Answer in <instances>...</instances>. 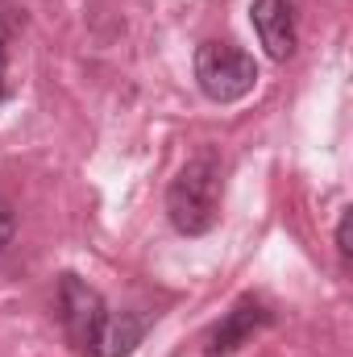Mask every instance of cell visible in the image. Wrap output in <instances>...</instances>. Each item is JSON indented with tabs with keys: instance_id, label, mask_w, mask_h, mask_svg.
<instances>
[{
	"instance_id": "cell-1",
	"label": "cell",
	"mask_w": 353,
	"mask_h": 357,
	"mask_svg": "<svg viewBox=\"0 0 353 357\" xmlns=\"http://www.w3.org/2000/svg\"><path fill=\"white\" fill-rule=\"evenodd\" d=\"M167 216L183 237H200L220 216V162L216 154H195L167 187Z\"/></svg>"
},
{
	"instance_id": "cell-2",
	"label": "cell",
	"mask_w": 353,
	"mask_h": 357,
	"mask_svg": "<svg viewBox=\"0 0 353 357\" xmlns=\"http://www.w3.org/2000/svg\"><path fill=\"white\" fill-rule=\"evenodd\" d=\"M195 84L208 100L216 104H233L241 96H250L258 84V63L254 54H246L233 42H204L195 50Z\"/></svg>"
},
{
	"instance_id": "cell-3",
	"label": "cell",
	"mask_w": 353,
	"mask_h": 357,
	"mask_svg": "<svg viewBox=\"0 0 353 357\" xmlns=\"http://www.w3.org/2000/svg\"><path fill=\"white\" fill-rule=\"evenodd\" d=\"M59 312H63V328H67L71 345L84 357H100L104 337H108V320H112V312L104 307L100 291L88 287L80 274H63V282H59Z\"/></svg>"
},
{
	"instance_id": "cell-4",
	"label": "cell",
	"mask_w": 353,
	"mask_h": 357,
	"mask_svg": "<svg viewBox=\"0 0 353 357\" xmlns=\"http://www.w3.org/2000/svg\"><path fill=\"white\" fill-rule=\"evenodd\" d=\"M250 21L258 29V42L266 46V54L274 63H287L295 54V8L291 0H254L250 8Z\"/></svg>"
},
{
	"instance_id": "cell-5",
	"label": "cell",
	"mask_w": 353,
	"mask_h": 357,
	"mask_svg": "<svg viewBox=\"0 0 353 357\" xmlns=\"http://www.w3.org/2000/svg\"><path fill=\"white\" fill-rule=\"evenodd\" d=\"M266 324H270V312H266L258 299H241L233 312H225V320L212 328V337H208V354L212 357H229L237 354L241 345H250L258 333H262Z\"/></svg>"
},
{
	"instance_id": "cell-6",
	"label": "cell",
	"mask_w": 353,
	"mask_h": 357,
	"mask_svg": "<svg viewBox=\"0 0 353 357\" xmlns=\"http://www.w3.org/2000/svg\"><path fill=\"white\" fill-rule=\"evenodd\" d=\"M142 337H146V320H142V316H133V312H121V316H112V320H108V337H104V349H100V357H125V354H133Z\"/></svg>"
},
{
	"instance_id": "cell-7",
	"label": "cell",
	"mask_w": 353,
	"mask_h": 357,
	"mask_svg": "<svg viewBox=\"0 0 353 357\" xmlns=\"http://www.w3.org/2000/svg\"><path fill=\"white\" fill-rule=\"evenodd\" d=\"M350 225H353V212L345 208V212H341V225H337V254H341L345 262H350V254H353V245H350Z\"/></svg>"
},
{
	"instance_id": "cell-8",
	"label": "cell",
	"mask_w": 353,
	"mask_h": 357,
	"mask_svg": "<svg viewBox=\"0 0 353 357\" xmlns=\"http://www.w3.org/2000/svg\"><path fill=\"white\" fill-rule=\"evenodd\" d=\"M13 233H17V220H13V212H8V204H0V254L8 250V241H13Z\"/></svg>"
},
{
	"instance_id": "cell-9",
	"label": "cell",
	"mask_w": 353,
	"mask_h": 357,
	"mask_svg": "<svg viewBox=\"0 0 353 357\" xmlns=\"http://www.w3.org/2000/svg\"><path fill=\"white\" fill-rule=\"evenodd\" d=\"M4 67H8V29L0 21V79H4Z\"/></svg>"
}]
</instances>
